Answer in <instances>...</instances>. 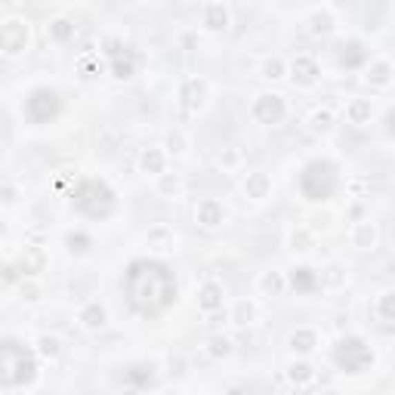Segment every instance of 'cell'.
Returning a JSON list of instances; mask_svg holds the SVG:
<instances>
[{
  "mask_svg": "<svg viewBox=\"0 0 395 395\" xmlns=\"http://www.w3.org/2000/svg\"><path fill=\"white\" fill-rule=\"evenodd\" d=\"M59 111H62V96H59V90H52V87H35L22 102L25 121L37 124V127L56 121Z\"/></svg>",
  "mask_w": 395,
  "mask_h": 395,
  "instance_id": "cell-5",
  "label": "cell"
},
{
  "mask_svg": "<svg viewBox=\"0 0 395 395\" xmlns=\"http://www.w3.org/2000/svg\"><path fill=\"white\" fill-rule=\"evenodd\" d=\"M244 195L253 198V201H266L272 195V176L262 173V170H250L244 176Z\"/></svg>",
  "mask_w": 395,
  "mask_h": 395,
  "instance_id": "cell-18",
  "label": "cell"
},
{
  "mask_svg": "<svg viewBox=\"0 0 395 395\" xmlns=\"http://www.w3.org/2000/svg\"><path fill=\"white\" fill-rule=\"evenodd\" d=\"M146 241H148V247H155V250H170L173 247V241H176V235H173V229H170L167 222H157V226L148 229Z\"/></svg>",
  "mask_w": 395,
  "mask_h": 395,
  "instance_id": "cell-26",
  "label": "cell"
},
{
  "mask_svg": "<svg viewBox=\"0 0 395 395\" xmlns=\"http://www.w3.org/2000/svg\"><path fill=\"white\" fill-rule=\"evenodd\" d=\"M71 210L81 213L84 220H108L117 210V195L105 180L87 176V180H81L75 186V192H71Z\"/></svg>",
  "mask_w": 395,
  "mask_h": 395,
  "instance_id": "cell-3",
  "label": "cell"
},
{
  "mask_svg": "<svg viewBox=\"0 0 395 395\" xmlns=\"http://www.w3.org/2000/svg\"><path fill=\"white\" fill-rule=\"evenodd\" d=\"M65 250H68L71 256H84L90 253V247H93V235L84 232V229H71V232H65Z\"/></svg>",
  "mask_w": 395,
  "mask_h": 395,
  "instance_id": "cell-25",
  "label": "cell"
},
{
  "mask_svg": "<svg viewBox=\"0 0 395 395\" xmlns=\"http://www.w3.org/2000/svg\"><path fill=\"white\" fill-rule=\"evenodd\" d=\"M155 380H157L155 365H148V361H136V365H130L124 371V383H130L136 392L146 389V386H155Z\"/></svg>",
  "mask_w": 395,
  "mask_h": 395,
  "instance_id": "cell-17",
  "label": "cell"
},
{
  "mask_svg": "<svg viewBox=\"0 0 395 395\" xmlns=\"http://www.w3.org/2000/svg\"><path fill=\"white\" fill-rule=\"evenodd\" d=\"M287 285L293 287L296 293H312V291H318V272L315 269H309V266H296L291 269V278H285Z\"/></svg>",
  "mask_w": 395,
  "mask_h": 395,
  "instance_id": "cell-20",
  "label": "cell"
},
{
  "mask_svg": "<svg viewBox=\"0 0 395 395\" xmlns=\"http://www.w3.org/2000/svg\"><path fill=\"white\" fill-rule=\"evenodd\" d=\"M367 81L377 84V87H389V81H392V62L389 59H374L371 68H367Z\"/></svg>",
  "mask_w": 395,
  "mask_h": 395,
  "instance_id": "cell-30",
  "label": "cell"
},
{
  "mask_svg": "<svg viewBox=\"0 0 395 395\" xmlns=\"http://www.w3.org/2000/svg\"><path fill=\"white\" fill-rule=\"evenodd\" d=\"M186 148H189L186 133H182V130H170V133H167V146H164V151H167V155H186Z\"/></svg>",
  "mask_w": 395,
  "mask_h": 395,
  "instance_id": "cell-39",
  "label": "cell"
},
{
  "mask_svg": "<svg viewBox=\"0 0 395 395\" xmlns=\"http://www.w3.org/2000/svg\"><path fill=\"white\" fill-rule=\"evenodd\" d=\"M287 346H291L293 355H309L318 349V331L315 327H296V331L287 337Z\"/></svg>",
  "mask_w": 395,
  "mask_h": 395,
  "instance_id": "cell-19",
  "label": "cell"
},
{
  "mask_svg": "<svg viewBox=\"0 0 395 395\" xmlns=\"http://www.w3.org/2000/svg\"><path fill=\"white\" fill-rule=\"evenodd\" d=\"M285 115H287V102L281 93H260L253 99V105H250V117H253L256 124H262V127L281 124Z\"/></svg>",
  "mask_w": 395,
  "mask_h": 395,
  "instance_id": "cell-7",
  "label": "cell"
},
{
  "mask_svg": "<svg viewBox=\"0 0 395 395\" xmlns=\"http://www.w3.org/2000/svg\"><path fill=\"white\" fill-rule=\"evenodd\" d=\"M331 31H334L331 10H312V12H309V35L325 37V35H331Z\"/></svg>",
  "mask_w": 395,
  "mask_h": 395,
  "instance_id": "cell-28",
  "label": "cell"
},
{
  "mask_svg": "<svg viewBox=\"0 0 395 395\" xmlns=\"http://www.w3.org/2000/svg\"><path fill=\"white\" fill-rule=\"evenodd\" d=\"M22 296H25V300H31V302L41 300V287H37V285H28V281H25V285H22Z\"/></svg>",
  "mask_w": 395,
  "mask_h": 395,
  "instance_id": "cell-45",
  "label": "cell"
},
{
  "mask_svg": "<svg viewBox=\"0 0 395 395\" xmlns=\"http://www.w3.org/2000/svg\"><path fill=\"white\" fill-rule=\"evenodd\" d=\"M260 75L266 77V81H281V77L287 75V65H285V59H278V56L266 59V62L260 65Z\"/></svg>",
  "mask_w": 395,
  "mask_h": 395,
  "instance_id": "cell-34",
  "label": "cell"
},
{
  "mask_svg": "<svg viewBox=\"0 0 395 395\" xmlns=\"http://www.w3.org/2000/svg\"><path fill=\"white\" fill-rule=\"evenodd\" d=\"M287 377H291L293 386H309L315 380V367L309 365V361H293V365L287 367Z\"/></svg>",
  "mask_w": 395,
  "mask_h": 395,
  "instance_id": "cell-33",
  "label": "cell"
},
{
  "mask_svg": "<svg viewBox=\"0 0 395 395\" xmlns=\"http://www.w3.org/2000/svg\"><path fill=\"white\" fill-rule=\"evenodd\" d=\"M155 192L161 195V198H176L182 192V176L180 173H161L157 176V182H155Z\"/></svg>",
  "mask_w": 395,
  "mask_h": 395,
  "instance_id": "cell-31",
  "label": "cell"
},
{
  "mask_svg": "<svg viewBox=\"0 0 395 395\" xmlns=\"http://www.w3.org/2000/svg\"><path fill=\"white\" fill-rule=\"evenodd\" d=\"M232 321L238 327H247V325H253L256 321V302L253 300H238L232 306Z\"/></svg>",
  "mask_w": 395,
  "mask_h": 395,
  "instance_id": "cell-32",
  "label": "cell"
},
{
  "mask_svg": "<svg viewBox=\"0 0 395 395\" xmlns=\"http://www.w3.org/2000/svg\"><path fill=\"white\" fill-rule=\"evenodd\" d=\"M352 247H358V250H374V247H377V226H374L371 220L355 222V229H352Z\"/></svg>",
  "mask_w": 395,
  "mask_h": 395,
  "instance_id": "cell-23",
  "label": "cell"
},
{
  "mask_svg": "<svg viewBox=\"0 0 395 395\" xmlns=\"http://www.w3.org/2000/svg\"><path fill=\"white\" fill-rule=\"evenodd\" d=\"M367 59H371V52H367V47L361 41H343L337 47V62L343 65V68H358Z\"/></svg>",
  "mask_w": 395,
  "mask_h": 395,
  "instance_id": "cell-16",
  "label": "cell"
},
{
  "mask_svg": "<svg viewBox=\"0 0 395 395\" xmlns=\"http://www.w3.org/2000/svg\"><path fill=\"white\" fill-rule=\"evenodd\" d=\"M291 247L293 250H312L315 247V232L309 226H300L291 232Z\"/></svg>",
  "mask_w": 395,
  "mask_h": 395,
  "instance_id": "cell-38",
  "label": "cell"
},
{
  "mask_svg": "<svg viewBox=\"0 0 395 395\" xmlns=\"http://www.w3.org/2000/svg\"><path fill=\"white\" fill-rule=\"evenodd\" d=\"M216 164H220L222 170H235L241 164V155H238V148H222L220 155H216Z\"/></svg>",
  "mask_w": 395,
  "mask_h": 395,
  "instance_id": "cell-41",
  "label": "cell"
},
{
  "mask_svg": "<svg viewBox=\"0 0 395 395\" xmlns=\"http://www.w3.org/2000/svg\"><path fill=\"white\" fill-rule=\"evenodd\" d=\"M0 229H3V226H0Z\"/></svg>",
  "mask_w": 395,
  "mask_h": 395,
  "instance_id": "cell-48",
  "label": "cell"
},
{
  "mask_svg": "<svg viewBox=\"0 0 395 395\" xmlns=\"http://www.w3.org/2000/svg\"><path fill=\"white\" fill-rule=\"evenodd\" d=\"M195 222L201 229H207V232L220 229L222 222H226V207H222V201H216V198H201V201L195 204Z\"/></svg>",
  "mask_w": 395,
  "mask_h": 395,
  "instance_id": "cell-9",
  "label": "cell"
},
{
  "mask_svg": "<svg viewBox=\"0 0 395 395\" xmlns=\"http://www.w3.org/2000/svg\"><path fill=\"white\" fill-rule=\"evenodd\" d=\"M167 367H170V374H173V377H182V374H186V358H182V355H170Z\"/></svg>",
  "mask_w": 395,
  "mask_h": 395,
  "instance_id": "cell-43",
  "label": "cell"
},
{
  "mask_svg": "<svg viewBox=\"0 0 395 395\" xmlns=\"http://www.w3.org/2000/svg\"><path fill=\"white\" fill-rule=\"evenodd\" d=\"M334 361H337L340 371L361 374L367 365H374V352H371V346H367L365 340L349 337V340H343V343L337 346V352H334Z\"/></svg>",
  "mask_w": 395,
  "mask_h": 395,
  "instance_id": "cell-6",
  "label": "cell"
},
{
  "mask_svg": "<svg viewBox=\"0 0 395 395\" xmlns=\"http://www.w3.org/2000/svg\"><path fill=\"white\" fill-rule=\"evenodd\" d=\"M325 395H340V392H325Z\"/></svg>",
  "mask_w": 395,
  "mask_h": 395,
  "instance_id": "cell-47",
  "label": "cell"
},
{
  "mask_svg": "<svg viewBox=\"0 0 395 395\" xmlns=\"http://www.w3.org/2000/svg\"><path fill=\"white\" fill-rule=\"evenodd\" d=\"M0 201H3V204H16L19 201V189L16 186H3V189H0Z\"/></svg>",
  "mask_w": 395,
  "mask_h": 395,
  "instance_id": "cell-44",
  "label": "cell"
},
{
  "mask_svg": "<svg viewBox=\"0 0 395 395\" xmlns=\"http://www.w3.org/2000/svg\"><path fill=\"white\" fill-rule=\"evenodd\" d=\"M256 287H260L266 296H281L287 291V281H285V275L281 272H262L260 281H256Z\"/></svg>",
  "mask_w": 395,
  "mask_h": 395,
  "instance_id": "cell-29",
  "label": "cell"
},
{
  "mask_svg": "<svg viewBox=\"0 0 395 395\" xmlns=\"http://www.w3.org/2000/svg\"><path fill=\"white\" fill-rule=\"evenodd\" d=\"M124 395H139V392H136V389H127V392H124Z\"/></svg>",
  "mask_w": 395,
  "mask_h": 395,
  "instance_id": "cell-46",
  "label": "cell"
},
{
  "mask_svg": "<svg viewBox=\"0 0 395 395\" xmlns=\"http://www.w3.org/2000/svg\"><path fill=\"white\" fill-rule=\"evenodd\" d=\"M343 281H346V272H343L340 266H327L325 272L318 275V285H321V287H340Z\"/></svg>",
  "mask_w": 395,
  "mask_h": 395,
  "instance_id": "cell-40",
  "label": "cell"
},
{
  "mask_svg": "<svg viewBox=\"0 0 395 395\" xmlns=\"http://www.w3.org/2000/svg\"><path fill=\"white\" fill-rule=\"evenodd\" d=\"M28 37H31V31H28V22L25 19H3L0 22V52L3 56H19V52H25L28 50Z\"/></svg>",
  "mask_w": 395,
  "mask_h": 395,
  "instance_id": "cell-8",
  "label": "cell"
},
{
  "mask_svg": "<svg viewBox=\"0 0 395 395\" xmlns=\"http://www.w3.org/2000/svg\"><path fill=\"white\" fill-rule=\"evenodd\" d=\"M296 189H300V195L306 201H327L340 189V167L331 157H315L300 170Z\"/></svg>",
  "mask_w": 395,
  "mask_h": 395,
  "instance_id": "cell-4",
  "label": "cell"
},
{
  "mask_svg": "<svg viewBox=\"0 0 395 395\" xmlns=\"http://www.w3.org/2000/svg\"><path fill=\"white\" fill-rule=\"evenodd\" d=\"M180 105L189 115L201 111L204 105H207V81H201V77H186L180 87Z\"/></svg>",
  "mask_w": 395,
  "mask_h": 395,
  "instance_id": "cell-10",
  "label": "cell"
},
{
  "mask_svg": "<svg viewBox=\"0 0 395 395\" xmlns=\"http://www.w3.org/2000/svg\"><path fill=\"white\" fill-rule=\"evenodd\" d=\"M124 293L136 315L142 318H157L180 300V281H176L173 266L155 256H139L124 272Z\"/></svg>",
  "mask_w": 395,
  "mask_h": 395,
  "instance_id": "cell-1",
  "label": "cell"
},
{
  "mask_svg": "<svg viewBox=\"0 0 395 395\" xmlns=\"http://www.w3.org/2000/svg\"><path fill=\"white\" fill-rule=\"evenodd\" d=\"M47 35H50L52 44H68L71 37H75V22H71L68 16H56L47 25Z\"/></svg>",
  "mask_w": 395,
  "mask_h": 395,
  "instance_id": "cell-27",
  "label": "cell"
},
{
  "mask_svg": "<svg viewBox=\"0 0 395 395\" xmlns=\"http://www.w3.org/2000/svg\"><path fill=\"white\" fill-rule=\"evenodd\" d=\"M37 352H41L44 358L56 361L59 355H62V340H59V337H52V334H44V337L37 340Z\"/></svg>",
  "mask_w": 395,
  "mask_h": 395,
  "instance_id": "cell-36",
  "label": "cell"
},
{
  "mask_svg": "<svg viewBox=\"0 0 395 395\" xmlns=\"http://www.w3.org/2000/svg\"><path fill=\"white\" fill-rule=\"evenodd\" d=\"M371 117H374V105H371V99H352V102L346 105V121L349 124H355V127H365V124H371Z\"/></svg>",
  "mask_w": 395,
  "mask_h": 395,
  "instance_id": "cell-24",
  "label": "cell"
},
{
  "mask_svg": "<svg viewBox=\"0 0 395 395\" xmlns=\"http://www.w3.org/2000/svg\"><path fill=\"white\" fill-rule=\"evenodd\" d=\"M207 355H210V358H229V355H232V340L222 337V334L210 337L207 340Z\"/></svg>",
  "mask_w": 395,
  "mask_h": 395,
  "instance_id": "cell-37",
  "label": "cell"
},
{
  "mask_svg": "<svg viewBox=\"0 0 395 395\" xmlns=\"http://www.w3.org/2000/svg\"><path fill=\"white\" fill-rule=\"evenodd\" d=\"M309 127H312V133H331L334 130V115L327 108H318L309 115Z\"/></svg>",
  "mask_w": 395,
  "mask_h": 395,
  "instance_id": "cell-35",
  "label": "cell"
},
{
  "mask_svg": "<svg viewBox=\"0 0 395 395\" xmlns=\"http://www.w3.org/2000/svg\"><path fill=\"white\" fill-rule=\"evenodd\" d=\"M77 321H81L87 331H102L108 325V309L99 300H87L81 309H77Z\"/></svg>",
  "mask_w": 395,
  "mask_h": 395,
  "instance_id": "cell-14",
  "label": "cell"
},
{
  "mask_svg": "<svg viewBox=\"0 0 395 395\" xmlns=\"http://www.w3.org/2000/svg\"><path fill=\"white\" fill-rule=\"evenodd\" d=\"M19 269H22L25 278H35L47 269V250L44 247H25L22 260H19Z\"/></svg>",
  "mask_w": 395,
  "mask_h": 395,
  "instance_id": "cell-21",
  "label": "cell"
},
{
  "mask_svg": "<svg viewBox=\"0 0 395 395\" xmlns=\"http://www.w3.org/2000/svg\"><path fill=\"white\" fill-rule=\"evenodd\" d=\"M139 170L142 173H151V176L167 173V151L164 148H146L139 155Z\"/></svg>",
  "mask_w": 395,
  "mask_h": 395,
  "instance_id": "cell-22",
  "label": "cell"
},
{
  "mask_svg": "<svg viewBox=\"0 0 395 395\" xmlns=\"http://www.w3.org/2000/svg\"><path fill=\"white\" fill-rule=\"evenodd\" d=\"M232 22V12H229L226 3H204L201 6V28L210 31V35H220V31L229 28Z\"/></svg>",
  "mask_w": 395,
  "mask_h": 395,
  "instance_id": "cell-12",
  "label": "cell"
},
{
  "mask_svg": "<svg viewBox=\"0 0 395 395\" xmlns=\"http://www.w3.org/2000/svg\"><path fill=\"white\" fill-rule=\"evenodd\" d=\"M111 47L115 50H108V59H111V71H115V77H133V71H136V56H133V50L130 47H121V44H115L111 41Z\"/></svg>",
  "mask_w": 395,
  "mask_h": 395,
  "instance_id": "cell-15",
  "label": "cell"
},
{
  "mask_svg": "<svg viewBox=\"0 0 395 395\" xmlns=\"http://www.w3.org/2000/svg\"><path fill=\"white\" fill-rule=\"evenodd\" d=\"M377 312H380V321H383V325H389L392 321V291H386L383 296H380Z\"/></svg>",
  "mask_w": 395,
  "mask_h": 395,
  "instance_id": "cell-42",
  "label": "cell"
},
{
  "mask_svg": "<svg viewBox=\"0 0 395 395\" xmlns=\"http://www.w3.org/2000/svg\"><path fill=\"white\" fill-rule=\"evenodd\" d=\"M37 377V358L19 337H0V386L22 389L35 383Z\"/></svg>",
  "mask_w": 395,
  "mask_h": 395,
  "instance_id": "cell-2",
  "label": "cell"
},
{
  "mask_svg": "<svg viewBox=\"0 0 395 395\" xmlns=\"http://www.w3.org/2000/svg\"><path fill=\"white\" fill-rule=\"evenodd\" d=\"M195 296H198V309H201V312H210V315H213V312H220L222 302H226V287H222L220 281L210 278V281H204V285L198 287Z\"/></svg>",
  "mask_w": 395,
  "mask_h": 395,
  "instance_id": "cell-13",
  "label": "cell"
},
{
  "mask_svg": "<svg viewBox=\"0 0 395 395\" xmlns=\"http://www.w3.org/2000/svg\"><path fill=\"white\" fill-rule=\"evenodd\" d=\"M291 77H293V84L296 87H312V84H318V77H321V65H318V59L315 56H296L293 62H291Z\"/></svg>",
  "mask_w": 395,
  "mask_h": 395,
  "instance_id": "cell-11",
  "label": "cell"
}]
</instances>
